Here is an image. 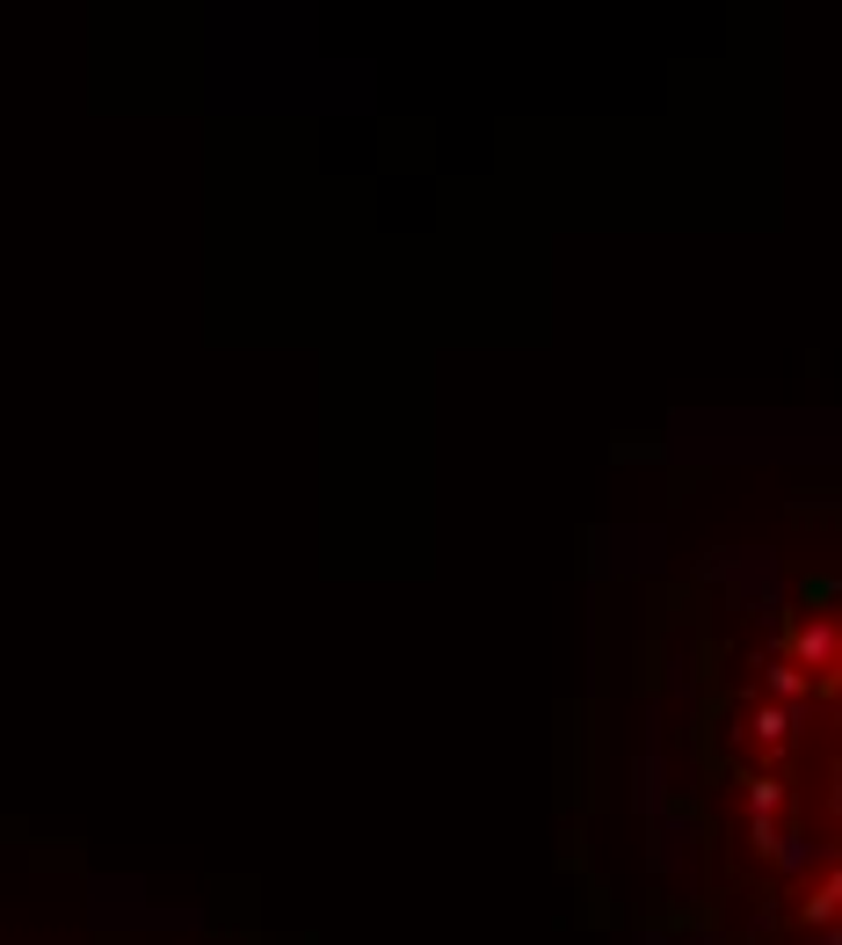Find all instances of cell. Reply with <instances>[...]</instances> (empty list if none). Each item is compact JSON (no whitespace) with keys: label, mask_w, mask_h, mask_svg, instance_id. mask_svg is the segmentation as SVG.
I'll list each match as a JSON object with an SVG mask.
<instances>
[{"label":"cell","mask_w":842,"mask_h":945,"mask_svg":"<svg viewBox=\"0 0 842 945\" xmlns=\"http://www.w3.org/2000/svg\"><path fill=\"white\" fill-rule=\"evenodd\" d=\"M806 916H821V924H828V916H835V880H821V895L806 902Z\"/></svg>","instance_id":"5"},{"label":"cell","mask_w":842,"mask_h":945,"mask_svg":"<svg viewBox=\"0 0 842 945\" xmlns=\"http://www.w3.org/2000/svg\"><path fill=\"white\" fill-rule=\"evenodd\" d=\"M792 669H799L806 683H813V677H821V683L835 677V626H828V619L799 626V662H792Z\"/></svg>","instance_id":"1"},{"label":"cell","mask_w":842,"mask_h":945,"mask_svg":"<svg viewBox=\"0 0 842 945\" xmlns=\"http://www.w3.org/2000/svg\"><path fill=\"white\" fill-rule=\"evenodd\" d=\"M777 807H784V786H777V778H749V815L770 821Z\"/></svg>","instance_id":"4"},{"label":"cell","mask_w":842,"mask_h":945,"mask_svg":"<svg viewBox=\"0 0 842 945\" xmlns=\"http://www.w3.org/2000/svg\"><path fill=\"white\" fill-rule=\"evenodd\" d=\"M749 728H755V742H784V735H792V713H784V706H755Z\"/></svg>","instance_id":"3"},{"label":"cell","mask_w":842,"mask_h":945,"mask_svg":"<svg viewBox=\"0 0 842 945\" xmlns=\"http://www.w3.org/2000/svg\"><path fill=\"white\" fill-rule=\"evenodd\" d=\"M763 683H770V706H784V713H792V706H806V698H813V683L799 677L792 662H777V669H770Z\"/></svg>","instance_id":"2"}]
</instances>
